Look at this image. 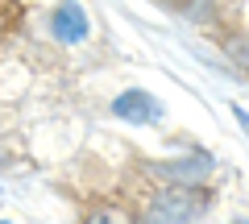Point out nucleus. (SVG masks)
Segmentation results:
<instances>
[{
	"instance_id": "f257e3e1",
	"label": "nucleus",
	"mask_w": 249,
	"mask_h": 224,
	"mask_svg": "<svg viewBox=\"0 0 249 224\" xmlns=\"http://www.w3.org/2000/svg\"><path fill=\"white\" fill-rule=\"evenodd\" d=\"M212 207L204 187H162L154 183L137 204V224H199Z\"/></svg>"
},
{
	"instance_id": "f03ea898",
	"label": "nucleus",
	"mask_w": 249,
	"mask_h": 224,
	"mask_svg": "<svg viewBox=\"0 0 249 224\" xmlns=\"http://www.w3.org/2000/svg\"><path fill=\"white\" fill-rule=\"evenodd\" d=\"M216 171V158L208 150H187V154H166V158L145 162V174L162 187H204Z\"/></svg>"
},
{
	"instance_id": "7ed1b4c3",
	"label": "nucleus",
	"mask_w": 249,
	"mask_h": 224,
	"mask_svg": "<svg viewBox=\"0 0 249 224\" xmlns=\"http://www.w3.org/2000/svg\"><path fill=\"white\" fill-rule=\"evenodd\" d=\"M46 34H50L58 46H79V42H88V34H91L88 9H83L79 0H58V4L46 13Z\"/></svg>"
},
{
	"instance_id": "20e7f679",
	"label": "nucleus",
	"mask_w": 249,
	"mask_h": 224,
	"mask_svg": "<svg viewBox=\"0 0 249 224\" xmlns=\"http://www.w3.org/2000/svg\"><path fill=\"white\" fill-rule=\"evenodd\" d=\"M162 112H166L162 100L142 91V87H129L112 100V117L124 121V125H154V121H162Z\"/></svg>"
},
{
	"instance_id": "39448f33",
	"label": "nucleus",
	"mask_w": 249,
	"mask_h": 224,
	"mask_svg": "<svg viewBox=\"0 0 249 224\" xmlns=\"http://www.w3.org/2000/svg\"><path fill=\"white\" fill-rule=\"evenodd\" d=\"M175 17H183L191 29L199 34H212V29H224V4L220 0H166Z\"/></svg>"
},
{
	"instance_id": "423d86ee",
	"label": "nucleus",
	"mask_w": 249,
	"mask_h": 224,
	"mask_svg": "<svg viewBox=\"0 0 249 224\" xmlns=\"http://www.w3.org/2000/svg\"><path fill=\"white\" fill-rule=\"evenodd\" d=\"M79 224H137V207L129 204H96L79 216Z\"/></svg>"
},
{
	"instance_id": "0eeeda50",
	"label": "nucleus",
	"mask_w": 249,
	"mask_h": 224,
	"mask_svg": "<svg viewBox=\"0 0 249 224\" xmlns=\"http://www.w3.org/2000/svg\"><path fill=\"white\" fill-rule=\"evenodd\" d=\"M220 46H224V58H229L241 75H249V29H232V34H224Z\"/></svg>"
},
{
	"instance_id": "6e6552de",
	"label": "nucleus",
	"mask_w": 249,
	"mask_h": 224,
	"mask_svg": "<svg viewBox=\"0 0 249 224\" xmlns=\"http://www.w3.org/2000/svg\"><path fill=\"white\" fill-rule=\"evenodd\" d=\"M232 117H237L241 125H245V133H249V112H245V108H232Z\"/></svg>"
},
{
	"instance_id": "1a4fd4ad",
	"label": "nucleus",
	"mask_w": 249,
	"mask_h": 224,
	"mask_svg": "<svg viewBox=\"0 0 249 224\" xmlns=\"http://www.w3.org/2000/svg\"><path fill=\"white\" fill-rule=\"evenodd\" d=\"M229 224H249V216H232V220Z\"/></svg>"
},
{
	"instance_id": "9d476101",
	"label": "nucleus",
	"mask_w": 249,
	"mask_h": 224,
	"mask_svg": "<svg viewBox=\"0 0 249 224\" xmlns=\"http://www.w3.org/2000/svg\"><path fill=\"white\" fill-rule=\"evenodd\" d=\"M0 224H9V220H0Z\"/></svg>"
}]
</instances>
